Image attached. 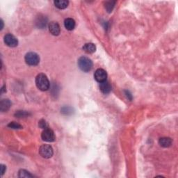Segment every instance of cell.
<instances>
[{"mask_svg": "<svg viewBox=\"0 0 178 178\" xmlns=\"http://www.w3.org/2000/svg\"><path fill=\"white\" fill-rule=\"evenodd\" d=\"M36 85L37 88L40 91H48L50 88V81L48 78L45 74H38L36 78Z\"/></svg>", "mask_w": 178, "mask_h": 178, "instance_id": "1", "label": "cell"}, {"mask_svg": "<svg viewBox=\"0 0 178 178\" xmlns=\"http://www.w3.org/2000/svg\"><path fill=\"white\" fill-rule=\"evenodd\" d=\"M79 68L83 72H89L93 68V62L89 58L86 57H81L78 60Z\"/></svg>", "mask_w": 178, "mask_h": 178, "instance_id": "2", "label": "cell"}, {"mask_svg": "<svg viewBox=\"0 0 178 178\" xmlns=\"http://www.w3.org/2000/svg\"><path fill=\"white\" fill-rule=\"evenodd\" d=\"M25 61L29 66H37L40 62V57L35 52H29L25 56Z\"/></svg>", "mask_w": 178, "mask_h": 178, "instance_id": "3", "label": "cell"}, {"mask_svg": "<svg viewBox=\"0 0 178 178\" xmlns=\"http://www.w3.org/2000/svg\"><path fill=\"white\" fill-rule=\"evenodd\" d=\"M39 153L42 157L49 159L52 156L54 151L52 147L50 145H42L39 148Z\"/></svg>", "mask_w": 178, "mask_h": 178, "instance_id": "4", "label": "cell"}, {"mask_svg": "<svg viewBox=\"0 0 178 178\" xmlns=\"http://www.w3.org/2000/svg\"><path fill=\"white\" fill-rule=\"evenodd\" d=\"M41 138L42 140L46 141V142H53L55 141L56 136L54 132L51 129L47 128L45 129L43 132H42Z\"/></svg>", "mask_w": 178, "mask_h": 178, "instance_id": "5", "label": "cell"}, {"mask_svg": "<svg viewBox=\"0 0 178 178\" xmlns=\"http://www.w3.org/2000/svg\"><path fill=\"white\" fill-rule=\"evenodd\" d=\"M4 40L6 45L10 47V48H15V47H16L18 44V39H17L13 35H12V34H6V35L4 36Z\"/></svg>", "mask_w": 178, "mask_h": 178, "instance_id": "6", "label": "cell"}, {"mask_svg": "<svg viewBox=\"0 0 178 178\" xmlns=\"http://www.w3.org/2000/svg\"><path fill=\"white\" fill-rule=\"evenodd\" d=\"M94 77H95V80L99 83H102L103 81L107 80V72L105 71L103 69H98L95 72V74H94Z\"/></svg>", "mask_w": 178, "mask_h": 178, "instance_id": "7", "label": "cell"}, {"mask_svg": "<svg viewBox=\"0 0 178 178\" xmlns=\"http://www.w3.org/2000/svg\"><path fill=\"white\" fill-rule=\"evenodd\" d=\"M49 30L54 36H58L60 34V27L56 22H51L49 25Z\"/></svg>", "mask_w": 178, "mask_h": 178, "instance_id": "8", "label": "cell"}, {"mask_svg": "<svg viewBox=\"0 0 178 178\" xmlns=\"http://www.w3.org/2000/svg\"><path fill=\"white\" fill-rule=\"evenodd\" d=\"M100 91H102V93L108 94L110 93V91H111V84L109 83V81H107V80L103 81V82L100 83Z\"/></svg>", "mask_w": 178, "mask_h": 178, "instance_id": "9", "label": "cell"}, {"mask_svg": "<svg viewBox=\"0 0 178 178\" xmlns=\"http://www.w3.org/2000/svg\"><path fill=\"white\" fill-rule=\"evenodd\" d=\"M10 106H11V102H10L9 100H2L1 103H0V110L2 112H5V111H7L10 109Z\"/></svg>", "mask_w": 178, "mask_h": 178, "instance_id": "10", "label": "cell"}, {"mask_svg": "<svg viewBox=\"0 0 178 178\" xmlns=\"http://www.w3.org/2000/svg\"><path fill=\"white\" fill-rule=\"evenodd\" d=\"M173 141L171 138H168V137H163V138H161L159 141V143L162 147H170L171 145H172Z\"/></svg>", "mask_w": 178, "mask_h": 178, "instance_id": "11", "label": "cell"}, {"mask_svg": "<svg viewBox=\"0 0 178 178\" xmlns=\"http://www.w3.org/2000/svg\"><path fill=\"white\" fill-rule=\"evenodd\" d=\"M64 26H65L66 29L71 31L75 27V21L72 18L66 19L65 22H64Z\"/></svg>", "mask_w": 178, "mask_h": 178, "instance_id": "12", "label": "cell"}, {"mask_svg": "<svg viewBox=\"0 0 178 178\" xmlns=\"http://www.w3.org/2000/svg\"><path fill=\"white\" fill-rule=\"evenodd\" d=\"M54 3L56 7L59 9H65L66 8L68 7L69 2L66 0H56Z\"/></svg>", "mask_w": 178, "mask_h": 178, "instance_id": "13", "label": "cell"}, {"mask_svg": "<svg viewBox=\"0 0 178 178\" xmlns=\"http://www.w3.org/2000/svg\"><path fill=\"white\" fill-rule=\"evenodd\" d=\"M83 50L86 53L92 54L95 51L96 47L93 43H91V42H90V43H86L83 45Z\"/></svg>", "mask_w": 178, "mask_h": 178, "instance_id": "14", "label": "cell"}, {"mask_svg": "<svg viewBox=\"0 0 178 178\" xmlns=\"http://www.w3.org/2000/svg\"><path fill=\"white\" fill-rule=\"evenodd\" d=\"M115 1H107L105 3V8H106L107 11L109 13H111L112 11L113 8H114Z\"/></svg>", "mask_w": 178, "mask_h": 178, "instance_id": "15", "label": "cell"}, {"mask_svg": "<svg viewBox=\"0 0 178 178\" xmlns=\"http://www.w3.org/2000/svg\"><path fill=\"white\" fill-rule=\"evenodd\" d=\"M18 176L20 177H33V175L25 170H20L19 171Z\"/></svg>", "mask_w": 178, "mask_h": 178, "instance_id": "16", "label": "cell"}, {"mask_svg": "<svg viewBox=\"0 0 178 178\" xmlns=\"http://www.w3.org/2000/svg\"><path fill=\"white\" fill-rule=\"evenodd\" d=\"M8 127L11 129H14V130H20L22 129V125H20V124L16 123V122H11L8 125Z\"/></svg>", "mask_w": 178, "mask_h": 178, "instance_id": "17", "label": "cell"}, {"mask_svg": "<svg viewBox=\"0 0 178 178\" xmlns=\"http://www.w3.org/2000/svg\"><path fill=\"white\" fill-rule=\"evenodd\" d=\"M29 115L30 113L29 112H27V111H18L16 113V115L18 118L27 117V116H29Z\"/></svg>", "mask_w": 178, "mask_h": 178, "instance_id": "18", "label": "cell"}, {"mask_svg": "<svg viewBox=\"0 0 178 178\" xmlns=\"http://www.w3.org/2000/svg\"><path fill=\"white\" fill-rule=\"evenodd\" d=\"M37 25L39 27H45L46 25V23H47V19L45 18H39L38 19V20L37 21Z\"/></svg>", "mask_w": 178, "mask_h": 178, "instance_id": "19", "label": "cell"}, {"mask_svg": "<svg viewBox=\"0 0 178 178\" xmlns=\"http://www.w3.org/2000/svg\"><path fill=\"white\" fill-rule=\"evenodd\" d=\"M61 112L66 115L71 114L72 113V109L69 107H65L61 109Z\"/></svg>", "mask_w": 178, "mask_h": 178, "instance_id": "20", "label": "cell"}, {"mask_svg": "<svg viewBox=\"0 0 178 178\" xmlns=\"http://www.w3.org/2000/svg\"><path fill=\"white\" fill-rule=\"evenodd\" d=\"M38 125H39L40 128L43 129V130L48 128V124L45 120H40L39 121V123H38Z\"/></svg>", "mask_w": 178, "mask_h": 178, "instance_id": "21", "label": "cell"}, {"mask_svg": "<svg viewBox=\"0 0 178 178\" xmlns=\"http://www.w3.org/2000/svg\"><path fill=\"white\" fill-rule=\"evenodd\" d=\"M6 166H4L3 164H1V175H3L4 174L6 171Z\"/></svg>", "mask_w": 178, "mask_h": 178, "instance_id": "22", "label": "cell"}, {"mask_svg": "<svg viewBox=\"0 0 178 178\" xmlns=\"http://www.w3.org/2000/svg\"><path fill=\"white\" fill-rule=\"evenodd\" d=\"M1 29H3V26H4V24H3V21L1 20Z\"/></svg>", "mask_w": 178, "mask_h": 178, "instance_id": "23", "label": "cell"}]
</instances>
